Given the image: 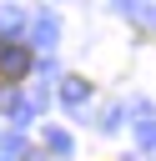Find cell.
<instances>
[{
    "label": "cell",
    "mask_w": 156,
    "mask_h": 161,
    "mask_svg": "<svg viewBox=\"0 0 156 161\" xmlns=\"http://www.w3.org/2000/svg\"><path fill=\"white\" fill-rule=\"evenodd\" d=\"M30 65H35V55H30L25 40H5L0 45V86H20L30 75Z\"/></svg>",
    "instance_id": "cell-1"
}]
</instances>
